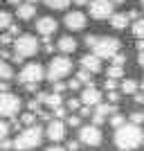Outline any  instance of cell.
<instances>
[{
  "label": "cell",
  "mask_w": 144,
  "mask_h": 151,
  "mask_svg": "<svg viewBox=\"0 0 144 151\" xmlns=\"http://www.w3.org/2000/svg\"><path fill=\"white\" fill-rule=\"evenodd\" d=\"M142 122H144V115L140 113V111H135V113L131 115V124H138V126H140Z\"/></svg>",
  "instance_id": "cell-29"
},
{
  "label": "cell",
  "mask_w": 144,
  "mask_h": 151,
  "mask_svg": "<svg viewBox=\"0 0 144 151\" xmlns=\"http://www.w3.org/2000/svg\"><path fill=\"white\" fill-rule=\"evenodd\" d=\"M11 25V14L9 12H0V29H7Z\"/></svg>",
  "instance_id": "cell-26"
},
{
  "label": "cell",
  "mask_w": 144,
  "mask_h": 151,
  "mask_svg": "<svg viewBox=\"0 0 144 151\" xmlns=\"http://www.w3.org/2000/svg\"><path fill=\"white\" fill-rule=\"evenodd\" d=\"M43 77H45V68L41 63H25V68L20 70V75H18V81L23 86H27V90H34L43 81Z\"/></svg>",
  "instance_id": "cell-3"
},
{
  "label": "cell",
  "mask_w": 144,
  "mask_h": 151,
  "mask_svg": "<svg viewBox=\"0 0 144 151\" xmlns=\"http://www.w3.org/2000/svg\"><path fill=\"white\" fill-rule=\"evenodd\" d=\"M65 151H79V140H70L68 147H65Z\"/></svg>",
  "instance_id": "cell-33"
},
{
  "label": "cell",
  "mask_w": 144,
  "mask_h": 151,
  "mask_svg": "<svg viewBox=\"0 0 144 151\" xmlns=\"http://www.w3.org/2000/svg\"><path fill=\"white\" fill-rule=\"evenodd\" d=\"M72 2H75V5H79V7H81V5H88L90 0H72Z\"/></svg>",
  "instance_id": "cell-47"
},
{
  "label": "cell",
  "mask_w": 144,
  "mask_h": 151,
  "mask_svg": "<svg viewBox=\"0 0 144 151\" xmlns=\"http://www.w3.org/2000/svg\"><path fill=\"white\" fill-rule=\"evenodd\" d=\"M81 104L83 106H97V104H101V90L95 88V86H86L81 93Z\"/></svg>",
  "instance_id": "cell-13"
},
{
  "label": "cell",
  "mask_w": 144,
  "mask_h": 151,
  "mask_svg": "<svg viewBox=\"0 0 144 151\" xmlns=\"http://www.w3.org/2000/svg\"><path fill=\"white\" fill-rule=\"evenodd\" d=\"M16 16L20 20H32L36 16V5H29V2H20L16 5Z\"/></svg>",
  "instance_id": "cell-15"
},
{
  "label": "cell",
  "mask_w": 144,
  "mask_h": 151,
  "mask_svg": "<svg viewBox=\"0 0 144 151\" xmlns=\"http://www.w3.org/2000/svg\"><path fill=\"white\" fill-rule=\"evenodd\" d=\"M79 115H81V117H86V115H90V106H83L81 111H79Z\"/></svg>",
  "instance_id": "cell-45"
},
{
  "label": "cell",
  "mask_w": 144,
  "mask_h": 151,
  "mask_svg": "<svg viewBox=\"0 0 144 151\" xmlns=\"http://www.w3.org/2000/svg\"><path fill=\"white\" fill-rule=\"evenodd\" d=\"M45 151H65L63 147H50V149H45Z\"/></svg>",
  "instance_id": "cell-48"
},
{
  "label": "cell",
  "mask_w": 144,
  "mask_h": 151,
  "mask_svg": "<svg viewBox=\"0 0 144 151\" xmlns=\"http://www.w3.org/2000/svg\"><path fill=\"white\" fill-rule=\"evenodd\" d=\"M68 124L70 126H79V115H70V117H68Z\"/></svg>",
  "instance_id": "cell-40"
},
{
  "label": "cell",
  "mask_w": 144,
  "mask_h": 151,
  "mask_svg": "<svg viewBox=\"0 0 144 151\" xmlns=\"http://www.w3.org/2000/svg\"><path fill=\"white\" fill-rule=\"evenodd\" d=\"M20 111V99L14 93H0V117H14Z\"/></svg>",
  "instance_id": "cell-7"
},
{
  "label": "cell",
  "mask_w": 144,
  "mask_h": 151,
  "mask_svg": "<svg viewBox=\"0 0 144 151\" xmlns=\"http://www.w3.org/2000/svg\"><path fill=\"white\" fill-rule=\"evenodd\" d=\"M142 129L138 124H131V122H124L122 126L115 129V147L122 151H135L142 145Z\"/></svg>",
  "instance_id": "cell-1"
},
{
  "label": "cell",
  "mask_w": 144,
  "mask_h": 151,
  "mask_svg": "<svg viewBox=\"0 0 144 151\" xmlns=\"http://www.w3.org/2000/svg\"><path fill=\"white\" fill-rule=\"evenodd\" d=\"M138 88H140V83L135 81V79H124V81H122V93H124V95L138 93Z\"/></svg>",
  "instance_id": "cell-20"
},
{
  "label": "cell",
  "mask_w": 144,
  "mask_h": 151,
  "mask_svg": "<svg viewBox=\"0 0 144 151\" xmlns=\"http://www.w3.org/2000/svg\"><path fill=\"white\" fill-rule=\"evenodd\" d=\"M57 47L63 52V54H72V52L77 50V41L72 36H61V38H59V43H57Z\"/></svg>",
  "instance_id": "cell-16"
},
{
  "label": "cell",
  "mask_w": 144,
  "mask_h": 151,
  "mask_svg": "<svg viewBox=\"0 0 144 151\" xmlns=\"http://www.w3.org/2000/svg\"><path fill=\"white\" fill-rule=\"evenodd\" d=\"M57 29H59V23L52 18V16H43V18L36 20V32H38L43 38H45V36H52Z\"/></svg>",
  "instance_id": "cell-12"
},
{
  "label": "cell",
  "mask_w": 144,
  "mask_h": 151,
  "mask_svg": "<svg viewBox=\"0 0 144 151\" xmlns=\"http://www.w3.org/2000/svg\"><path fill=\"white\" fill-rule=\"evenodd\" d=\"M41 142H43V129L41 126H27L25 131L18 133L16 140H11V147L18 151H29V149H36Z\"/></svg>",
  "instance_id": "cell-2"
},
{
  "label": "cell",
  "mask_w": 144,
  "mask_h": 151,
  "mask_svg": "<svg viewBox=\"0 0 144 151\" xmlns=\"http://www.w3.org/2000/svg\"><path fill=\"white\" fill-rule=\"evenodd\" d=\"M79 86H81V83L77 81V79H72V81H68V86H65V88H70V90H77Z\"/></svg>",
  "instance_id": "cell-41"
},
{
  "label": "cell",
  "mask_w": 144,
  "mask_h": 151,
  "mask_svg": "<svg viewBox=\"0 0 144 151\" xmlns=\"http://www.w3.org/2000/svg\"><path fill=\"white\" fill-rule=\"evenodd\" d=\"M108 99H110V104H117V101H119V95L115 93V90H108Z\"/></svg>",
  "instance_id": "cell-37"
},
{
  "label": "cell",
  "mask_w": 144,
  "mask_h": 151,
  "mask_svg": "<svg viewBox=\"0 0 144 151\" xmlns=\"http://www.w3.org/2000/svg\"><path fill=\"white\" fill-rule=\"evenodd\" d=\"M124 122H126V117H124V115H119V113H113V117H110V126H113V129L122 126Z\"/></svg>",
  "instance_id": "cell-27"
},
{
  "label": "cell",
  "mask_w": 144,
  "mask_h": 151,
  "mask_svg": "<svg viewBox=\"0 0 144 151\" xmlns=\"http://www.w3.org/2000/svg\"><path fill=\"white\" fill-rule=\"evenodd\" d=\"M97 38H99V36H95V34H88V36H86V45H88V47H92V45L97 43Z\"/></svg>",
  "instance_id": "cell-35"
},
{
  "label": "cell",
  "mask_w": 144,
  "mask_h": 151,
  "mask_svg": "<svg viewBox=\"0 0 144 151\" xmlns=\"http://www.w3.org/2000/svg\"><path fill=\"white\" fill-rule=\"evenodd\" d=\"M7 2H9V5H20L23 0H7Z\"/></svg>",
  "instance_id": "cell-49"
},
{
  "label": "cell",
  "mask_w": 144,
  "mask_h": 151,
  "mask_svg": "<svg viewBox=\"0 0 144 151\" xmlns=\"http://www.w3.org/2000/svg\"><path fill=\"white\" fill-rule=\"evenodd\" d=\"M133 36L138 38V41L144 36V20L142 18H135V23H133Z\"/></svg>",
  "instance_id": "cell-24"
},
{
  "label": "cell",
  "mask_w": 144,
  "mask_h": 151,
  "mask_svg": "<svg viewBox=\"0 0 144 151\" xmlns=\"http://www.w3.org/2000/svg\"><path fill=\"white\" fill-rule=\"evenodd\" d=\"M113 113H117V106H115V104H97V106H95V115H99L104 120Z\"/></svg>",
  "instance_id": "cell-19"
},
{
  "label": "cell",
  "mask_w": 144,
  "mask_h": 151,
  "mask_svg": "<svg viewBox=\"0 0 144 151\" xmlns=\"http://www.w3.org/2000/svg\"><path fill=\"white\" fill-rule=\"evenodd\" d=\"M110 61H113V65H119V68H122V65L126 63V57L122 54V52H117L115 57H110Z\"/></svg>",
  "instance_id": "cell-28"
},
{
  "label": "cell",
  "mask_w": 144,
  "mask_h": 151,
  "mask_svg": "<svg viewBox=\"0 0 144 151\" xmlns=\"http://www.w3.org/2000/svg\"><path fill=\"white\" fill-rule=\"evenodd\" d=\"M52 83H54V93L61 95L63 90H65V83H63V81H52Z\"/></svg>",
  "instance_id": "cell-36"
},
{
  "label": "cell",
  "mask_w": 144,
  "mask_h": 151,
  "mask_svg": "<svg viewBox=\"0 0 144 151\" xmlns=\"http://www.w3.org/2000/svg\"><path fill=\"white\" fill-rule=\"evenodd\" d=\"M63 23H65V27L70 32H81L88 25V16L83 12H68L65 18H63Z\"/></svg>",
  "instance_id": "cell-10"
},
{
  "label": "cell",
  "mask_w": 144,
  "mask_h": 151,
  "mask_svg": "<svg viewBox=\"0 0 144 151\" xmlns=\"http://www.w3.org/2000/svg\"><path fill=\"white\" fill-rule=\"evenodd\" d=\"M68 108H72V111L79 108V99H68Z\"/></svg>",
  "instance_id": "cell-42"
},
{
  "label": "cell",
  "mask_w": 144,
  "mask_h": 151,
  "mask_svg": "<svg viewBox=\"0 0 144 151\" xmlns=\"http://www.w3.org/2000/svg\"><path fill=\"white\" fill-rule=\"evenodd\" d=\"M54 115H57V117H63V115H65V108L57 106V108H54Z\"/></svg>",
  "instance_id": "cell-43"
},
{
  "label": "cell",
  "mask_w": 144,
  "mask_h": 151,
  "mask_svg": "<svg viewBox=\"0 0 144 151\" xmlns=\"http://www.w3.org/2000/svg\"><path fill=\"white\" fill-rule=\"evenodd\" d=\"M81 70H88L90 75H97L101 70V59L95 57V54H86L81 57Z\"/></svg>",
  "instance_id": "cell-14"
},
{
  "label": "cell",
  "mask_w": 144,
  "mask_h": 151,
  "mask_svg": "<svg viewBox=\"0 0 144 151\" xmlns=\"http://www.w3.org/2000/svg\"><path fill=\"white\" fill-rule=\"evenodd\" d=\"M70 72H72V61H70L65 54H61V57H54L50 61V65L45 70V77H47L50 81H61Z\"/></svg>",
  "instance_id": "cell-4"
},
{
  "label": "cell",
  "mask_w": 144,
  "mask_h": 151,
  "mask_svg": "<svg viewBox=\"0 0 144 151\" xmlns=\"http://www.w3.org/2000/svg\"><path fill=\"white\" fill-rule=\"evenodd\" d=\"M110 2H113V5H124L126 0H110Z\"/></svg>",
  "instance_id": "cell-50"
},
{
  "label": "cell",
  "mask_w": 144,
  "mask_h": 151,
  "mask_svg": "<svg viewBox=\"0 0 144 151\" xmlns=\"http://www.w3.org/2000/svg\"><path fill=\"white\" fill-rule=\"evenodd\" d=\"M7 34H9V36H20L23 32H20V27H18V25H14V23H11V25L7 27Z\"/></svg>",
  "instance_id": "cell-30"
},
{
  "label": "cell",
  "mask_w": 144,
  "mask_h": 151,
  "mask_svg": "<svg viewBox=\"0 0 144 151\" xmlns=\"http://www.w3.org/2000/svg\"><path fill=\"white\" fill-rule=\"evenodd\" d=\"M133 95H135V101H138V104H142V101H144V95L142 93H133Z\"/></svg>",
  "instance_id": "cell-46"
},
{
  "label": "cell",
  "mask_w": 144,
  "mask_h": 151,
  "mask_svg": "<svg viewBox=\"0 0 144 151\" xmlns=\"http://www.w3.org/2000/svg\"><path fill=\"white\" fill-rule=\"evenodd\" d=\"M77 81L86 83V86H92V75H90L88 70H79V72H77Z\"/></svg>",
  "instance_id": "cell-25"
},
{
  "label": "cell",
  "mask_w": 144,
  "mask_h": 151,
  "mask_svg": "<svg viewBox=\"0 0 144 151\" xmlns=\"http://www.w3.org/2000/svg\"><path fill=\"white\" fill-rule=\"evenodd\" d=\"M38 101H43V104H47L50 108H57V106H61L63 97H61L59 93H52V95H38Z\"/></svg>",
  "instance_id": "cell-17"
},
{
  "label": "cell",
  "mask_w": 144,
  "mask_h": 151,
  "mask_svg": "<svg viewBox=\"0 0 144 151\" xmlns=\"http://www.w3.org/2000/svg\"><path fill=\"white\" fill-rule=\"evenodd\" d=\"M104 86H106V90H115V88H117V81H115V79H106Z\"/></svg>",
  "instance_id": "cell-38"
},
{
  "label": "cell",
  "mask_w": 144,
  "mask_h": 151,
  "mask_svg": "<svg viewBox=\"0 0 144 151\" xmlns=\"http://www.w3.org/2000/svg\"><path fill=\"white\" fill-rule=\"evenodd\" d=\"M11 41H14V36H9V34H2V36H0V43L2 45H9Z\"/></svg>",
  "instance_id": "cell-39"
},
{
  "label": "cell",
  "mask_w": 144,
  "mask_h": 151,
  "mask_svg": "<svg viewBox=\"0 0 144 151\" xmlns=\"http://www.w3.org/2000/svg\"><path fill=\"white\" fill-rule=\"evenodd\" d=\"M43 135L50 138L52 142H61V140L65 138V124H63L61 120H52L50 124H47V129H45Z\"/></svg>",
  "instance_id": "cell-11"
},
{
  "label": "cell",
  "mask_w": 144,
  "mask_h": 151,
  "mask_svg": "<svg viewBox=\"0 0 144 151\" xmlns=\"http://www.w3.org/2000/svg\"><path fill=\"white\" fill-rule=\"evenodd\" d=\"M119 47H122V43H119L115 36H101V38H97V43L92 45V54L99 57V59H110L119 52Z\"/></svg>",
  "instance_id": "cell-5"
},
{
  "label": "cell",
  "mask_w": 144,
  "mask_h": 151,
  "mask_svg": "<svg viewBox=\"0 0 144 151\" xmlns=\"http://www.w3.org/2000/svg\"><path fill=\"white\" fill-rule=\"evenodd\" d=\"M70 2H72V0H45V5L50 7V9H54V12H63V9H68Z\"/></svg>",
  "instance_id": "cell-22"
},
{
  "label": "cell",
  "mask_w": 144,
  "mask_h": 151,
  "mask_svg": "<svg viewBox=\"0 0 144 151\" xmlns=\"http://www.w3.org/2000/svg\"><path fill=\"white\" fill-rule=\"evenodd\" d=\"M88 5H90V16H92L95 20H106L115 14L113 12L115 5L110 0H90Z\"/></svg>",
  "instance_id": "cell-9"
},
{
  "label": "cell",
  "mask_w": 144,
  "mask_h": 151,
  "mask_svg": "<svg viewBox=\"0 0 144 151\" xmlns=\"http://www.w3.org/2000/svg\"><path fill=\"white\" fill-rule=\"evenodd\" d=\"M7 135H9V124L0 120V140H2V138H7Z\"/></svg>",
  "instance_id": "cell-31"
},
{
  "label": "cell",
  "mask_w": 144,
  "mask_h": 151,
  "mask_svg": "<svg viewBox=\"0 0 144 151\" xmlns=\"http://www.w3.org/2000/svg\"><path fill=\"white\" fill-rule=\"evenodd\" d=\"M122 77H124V70L119 68V65H110V68L106 70V79H115V81H117Z\"/></svg>",
  "instance_id": "cell-23"
},
{
  "label": "cell",
  "mask_w": 144,
  "mask_h": 151,
  "mask_svg": "<svg viewBox=\"0 0 144 151\" xmlns=\"http://www.w3.org/2000/svg\"><path fill=\"white\" fill-rule=\"evenodd\" d=\"M27 2H29V5H36V2H38V0H27Z\"/></svg>",
  "instance_id": "cell-51"
},
{
  "label": "cell",
  "mask_w": 144,
  "mask_h": 151,
  "mask_svg": "<svg viewBox=\"0 0 144 151\" xmlns=\"http://www.w3.org/2000/svg\"><path fill=\"white\" fill-rule=\"evenodd\" d=\"M0 93H9V83L7 81H0Z\"/></svg>",
  "instance_id": "cell-44"
},
{
  "label": "cell",
  "mask_w": 144,
  "mask_h": 151,
  "mask_svg": "<svg viewBox=\"0 0 144 151\" xmlns=\"http://www.w3.org/2000/svg\"><path fill=\"white\" fill-rule=\"evenodd\" d=\"M38 52V41L36 36H32V34H20L16 36L14 41V54H18V57H34Z\"/></svg>",
  "instance_id": "cell-6"
},
{
  "label": "cell",
  "mask_w": 144,
  "mask_h": 151,
  "mask_svg": "<svg viewBox=\"0 0 144 151\" xmlns=\"http://www.w3.org/2000/svg\"><path fill=\"white\" fill-rule=\"evenodd\" d=\"M11 77H14L11 65H9L5 59H0V81H7V79H11Z\"/></svg>",
  "instance_id": "cell-21"
},
{
  "label": "cell",
  "mask_w": 144,
  "mask_h": 151,
  "mask_svg": "<svg viewBox=\"0 0 144 151\" xmlns=\"http://www.w3.org/2000/svg\"><path fill=\"white\" fill-rule=\"evenodd\" d=\"M9 149H11V140L2 138V140H0V151H9Z\"/></svg>",
  "instance_id": "cell-32"
},
{
  "label": "cell",
  "mask_w": 144,
  "mask_h": 151,
  "mask_svg": "<svg viewBox=\"0 0 144 151\" xmlns=\"http://www.w3.org/2000/svg\"><path fill=\"white\" fill-rule=\"evenodd\" d=\"M101 129L95 124H86L79 129V145H88V147H99L101 145Z\"/></svg>",
  "instance_id": "cell-8"
},
{
  "label": "cell",
  "mask_w": 144,
  "mask_h": 151,
  "mask_svg": "<svg viewBox=\"0 0 144 151\" xmlns=\"http://www.w3.org/2000/svg\"><path fill=\"white\" fill-rule=\"evenodd\" d=\"M23 124L34 126V115H32V113H25V115H23Z\"/></svg>",
  "instance_id": "cell-34"
},
{
  "label": "cell",
  "mask_w": 144,
  "mask_h": 151,
  "mask_svg": "<svg viewBox=\"0 0 144 151\" xmlns=\"http://www.w3.org/2000/svg\"><path fill=\"white\" fill-rule=\"evenodd\" d=\"M128 16L126 14H113L110 16V25H113V29H126L128 27Z\"/></svg>",
  "instance_id": "cell-18"
}]
</instances>
